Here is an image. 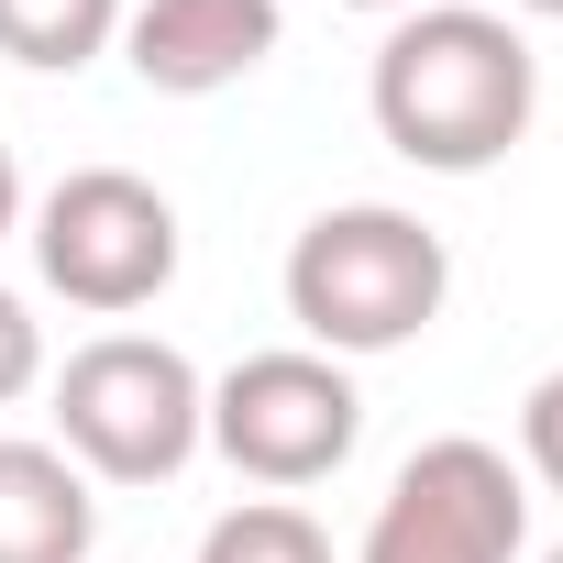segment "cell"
Wrapping results in <instances>:
<instances>
[{
  "label": "cell",
  "mask_w": 563,
  "mask_h": 563,
  "mask_svg": "<svg viewBox=\"0 0 563 563\" xmlns=\"http://www.w3.org/2000/svg\"><path fill=\"white\" fill-rule=\"evenodd\" d=\"M177 199L133 166H67L45 199H34V265H45V288L89 321H133L177 288Z\"/></svg>",
  "instance_id": "cell-4"
},
{
  "label": "cell",
  "mask_w": 563,
  "mask_h": 563,
  "mask_svg": "<svg viewBox=\"0 0 563 563\" xmlns=\"http://www.w3.org/2000/svg\"><path fill=\"white\" fill-rule=\"evenodd\" d=\"M519 464H530V475L563 497V365H552V376L519 398Z\"/></svg>",
  "instance_id": "cell-11"
},
{
  "label": "cell",
  "mask_w": 563,
  "mask_h": 563,
  "mask_svg": "<svg viewBox=\"0 0 563 563\" xmlns=\"http://www.w3.org/2000/svg\"><path fill=\"white\" fill-rule=\"evenodd\" d=\"M199 563H343V552L299 497H243L199 530Z\"/></svg>",
  "instance_id": "cell-10"
},
{
  "label": "cell",
  "mask_w": 563,
  "mask_h": 563,
  "mask_svg": "<svg viewBox=\"0 0 563 563\" xmlns=\"http://www.w3.org/2000/svg\"><path fill=\"white\" fill-rule=\"evenodd\" d=\"M541 563H563V541H552V552H541Z\"/></svg>",
  "instance_id": "cell-16"
},
{
  "label": "cell",
  "mask_w": 563,
  "mask_h": 563,
  "mask_svg": "<svg viewBox=\"0 0 563 563\" xmlns=\"http://www.w3.org/2000/svg\"><path fill=\"white\" fill-rule=\"evenodd\" d=\"M133 0H0V56L34 67V78H78L122 45Z\"/></svg>",
  "instance_id": "cell-9"
},
{
  "label": "cell",
  "mask_w": 563,
  "mask_h": 563,
  "mask_svg": "<svg viewBox=\"0 0 563 563\" xmlns=\"http://www.w3.org/2000/svg\"><path fill=\"white\" fill-rule=\"evenodd\" d=\"M365 442V387L354 365L310 354V343H276V354H243L221 387H210V453L254 486H321L343 475Z\"/></svg>",
  "instance_id": "cell-5"
},
{
  "label": "cell",
  "mask_w": 563,
  "mask_h": 563,
  "mask_svg": "<svg viewBox=\"0 0 563 563\" xmlns=\"http://www.w3.org/2000/svg\"><path fill=\"white\" fill-rule=\"evenodd\" d=\"M508 12H530V23H563V0H508Z\"/></svg>",
  "instance_id": "cell-14"
},
{
  "label": "cell",
  "mask_w": 563,
  "mask_h": 563,
  "mask_svg": "<svg viewBox=\"0 0 563 563\" xmlns=\"http://www.w3.org/2000/svg\"><path fill=\"white\" fill-rule=\"evenodd\" d=\"M34 387H45V321H34L12 288H0V409L34 398Z\"/></svg>",
  "instance_id": "cell-12"
},
{
  "label": "cell",
  "mask_w": 563,
  "mask_h": 563,
  "mask_svg": "<svg viewBox=\"0 0 563 563\" xmlns=\"http://www.w3.org/2000/svg\"><path fill=\"white\" fill-rule=\"evenodd\" d=\"M100 497L56 442H0V563H89Z\"/></svg>",
  "instance_id": "cell-8"
},
{
  "label": "cell",
  "mask_w": 563,
  "mask_h": 563,
  "mask_svg": "<svg viewBox=\"0 0 563 563\" xmlns=\"http://www.w3.org/2000/svg\"><path fill=\"white\" fill-rule=\"evenodd\" d=\"M23 232V166H12V144H0V243Z\"/></svg>",
  "instance_id": "cell-13"
},
{
  "label": "cell",
  "mask_w": 563,
  "mask_h": 563,
  "mask_svg": "<svg viewBox=\"0 0 563 563\" xmlns=\"http://www.w3.org/2000/svg\"><path fill=\"white\" fill-rule=\"evenodd\" d=\"M365 111H376L387 155H409L420 177H486L497 155H519V133L541 111V56L508 12L420 0V12L387 23V45L365 67Z\"/></svg>",
  "instance_id": "cell-1"
},
{
  "label": "cell",
  "mask_w": 563,
  "mask_h": 563,
  "mask_svg": "<svg viewBox=\"0 0 563 563\" xmlns=\"http://www.w3.org/2000/svg\"><path fill=\"white\" fill-rule=\"evenodd\" d=\"M519 552H530V475L497 442L442 431L387 475L354 563H519Z\"/></svg>",
  "instance_id": "cell-6"
},
{
  "label": "cell",
  "mask_w": 563,
  "mask_h": 563,
  "mask_svg": "<svg viewBox=\"0 0 563 563\" xmlns=\"http://www.w3.org/2000/svg\"><path fill=\"white\" fill-rule=\"evenodd\" d=\"M210 442V376L166 332H100L56 365V453L89 486H166Z\"/></svg>",
  "instance_id": "cell-3"
},
{
  "label": "cell",
  "mask_w": 563,
  "mask_h": 563,
  "mask_svg": "<svg viewBox=\"0 0 563 563\" xmlns=\"http://www.w3.org/2000/svg\"><path fill=\"white\" fill-rule=\"evenodd\" d=\"M442 299H453V254H442V232L420 210L343 199V210L299 221V243H288V321L332 365L420 343L442 321Z\"/></svg>",
  "instance_id": "cell-2"
},
{
  "label": "cell",
  "mask_w": 563,
  "mask_h": 563,
  "mask_svg": "<svg viewBox=\"0 0 563 563\" xmlns=\"http://www.w3.org/2000/svg\"><path fill=\"white\" fill-rule=\"evenodd\" d=\"M343 12H420V0H343Z\"/></svg>",
  "instance_id": "cell-15"
},
{
  "label": "cell",
  "mask_w": 563,
  "mask_h": 563,
  "mask_svg": "<svg viewBox=\"0 0 563 563\" xmlns=\"http://www.w3.org/2000/svg\"><path fill=\"white\" fill-rule=\"evenodd\" d=\"M288 12L276 0H133L122 12V67L155 89V100H210V89H243Z\"/></svg>",
  "instance_id": "cell-7"
}]
</instances>
